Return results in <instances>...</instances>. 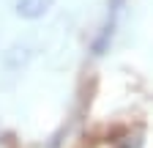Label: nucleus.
<instances>
[{
  "label": "nucleus",
  "instance_id": "nucleus-1",
  "mask_svg": "<svg viewBox=\"0 0 153 148\" xmlns=\"http://www.w3.org/2000/svg\"><path fill=\"white\" fill-rule=\"evenodd\" d=\"M52 6H55V0H16V16L33 22V19L47 16Z\"/></svg>",
  "mask_w": 153,
  "mask_h": 148
}]
</instances>
